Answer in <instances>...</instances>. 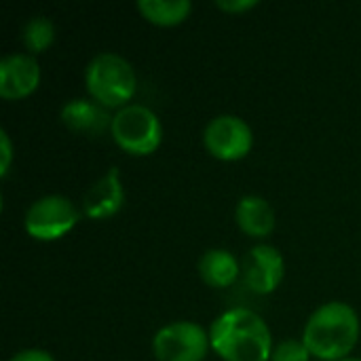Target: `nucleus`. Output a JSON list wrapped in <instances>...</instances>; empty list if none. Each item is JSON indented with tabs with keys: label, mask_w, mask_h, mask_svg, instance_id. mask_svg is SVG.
<instances>
[{
	"label": "nucleus",
	"mask_w": 361,
	"mask_h": 361,
	"mask_svg": "<svg viewBox=\"0 0 361 361\" xmlns=\"http://www.w3.org/2000/svg\"><path fill=\"white\" fill-rule=\"evenodd\" d=\"M343 361H361V360H357V357H349V360H343Z\"/></svg>",
	"instance_id": "20"
},
{
	"label": "nucleus",
	"mask_w": 361,
	"mask_h": 361,
	"mask_svg": "<svg viewBox=\"0 0 361 361\" xmlns=\"http://www.w3.org/2000/svg\"><path fill=\"white\" fill-rule=\"evenodd\" d=\"M235 222L252 239H264L275 231V209L258 195H247L237 203Z\"/></svg>",
	"instance_id": "12"
},
{
	"label": "nucleus",
	"mask_w": 361,
	"mask_h": 361,
	"mask_svg": "<svg viewBox=\"0 0 361 361\" xmlns=\"http://www.w3.org/2000/svg\"><path fill=\"white\" fill-rule=\"evenodd\" d=\"M80 220V209L63 195H44L36 199L23 218L25 233L36 241H57L66 237Z\"/></svg>",
	"instance_id": "5"
},
{
	"label": "nucleus",
	"mask_w": 361,
	"mask_h": 361,
	"mask_svg": "<svg viewBox=\"0 0 361 361\" xmlns=\"http://www.w3.org/2000/svg\"><path fill=\"white\" fill-rule=\"evenodd\" d=\"M241 277L250 292L258 296L273 294L286 277V260L277 247L258 243L245 254L241 262Z\"/></svg>",
	"instance_id": "8"
},
{
	"label": "nucleus",
	"mask_w": 361,
	"mask_h": 361,
	"mask_svg": "<svg viewBox=\"0 0 361 361\" xmlns=\"http://www.w3.org/2000/svg\"><path fill=\"white\" fill-rule=\"evenodd\" d=\"M85 87L93 102L108 110L129 106L137 89L133 66L118 53H97L85 70Z\"/></svg>",
	"instance_id": "3"
},
{
	"label": "nucleus",
	"mask_w": 361,
	"mask_h": 361,
	"mask_svg": "<svg viewBox=\"0 0 361 361\" xmlns=\"http://www.w3.org/2000/svg\"><path fill=\"white\" fill-rule=\"evenodd\" d=\"M8 361H55V357L44 349H23L15 353Z\"/></svg>",
	"instance_id": "19"
},
{
	"label": "nucleus",
	"mask_w": 361,
	"mask_h": 361,
	"mask_svg": "<svg viewBox=\"0 0 361 361\" xmlns=\"http://www.w3.org/2000/svg\"><path fill=\"white\" fill-rule=\"evenodd\" d=\"M311 353L302 341H283L273 349L271 361H309Z\"/></svg>",
	"instance_id": "16"
},
{
	"label": "nucleus",
	"mask_w": 361,
	"mask_h": 361,
	"mask_svg": "<svg viewBox=\"0 0 361 361\" xmlns=\"http://www.w3.org/2000/svg\"><path fill=\"white\" fill-rule=\"evenodd\" d=\"M61 123L78 133H87V135H99L106 129L112 127V118L114 114H110L108 108L99 106L93 99H70L68 104H63L61 108Z\"/></svg>",
	"instance_id": "11"
},
{
	"label": "nucleus",
	"mask_w": 361,
	"mask_h": 361,
	"mask_svg": "<svg viewBox=\"0 0 361 361\" xmlns=\"http://www.w3.org/2000/svg\"><path fill=\"white\" fill-rule=\"evenodd\" d=\"M137 11L148 23L161 27H173L190 17L192 2L190 0H140Z\"/></svg>",
	"instance_id": "14"
},
{
	"label": "nucleus",
	"mask_w": 361,
	"mask_h": 361,
	"mask_svg": "<svg viewBox=\"0 0 361 361\" xmlns=\"http://www.w3.org/2000/svg\"><path fill=\"white\" fill-rule=\"evenodd\" d=\"M199 277L205 286L216 288V290H224L231 288L239 275H241V264L235 258V254H231L224 247H214L207 250L201 258H199Z\"/></svg>",
	"instance_id": "13"
},
{
	"label": "nucleus",
	"mask_w": 361,
	"mask_h": 361,
	"mask_svg": "<svg viewBox=\"0 0 361 361\" xmlns=\"http://www.w3.org/2000/svg\"><path fill=\"white\" fill-rule=\"evenodd\" d=\"M203 146L218 161H241L254 148V131L241 116L220 114L205 125Z\"/></svg>",
	"instance_id": "7"
},
{
	"label": "nucleus",
	"mask_w": 361,
	"mask_h": 361,
	"mask_svg": "<svg viewBox=\"0 0 361 361\" xmlns=\"http://www.w3.org/2000/svg\"><path fill=\"white\" fill-rule=\"evenodd\" d=\"M40 85L38 59L30 53H8L0 59V97L6 102L32 95Z\"/></svg>",
	"instance_id": "9"
},
{
	"label": "nucleus",
	"mask_w": 361,
	"mask_h": 361,
	"mask_svg": "<svg viewBox=\"0 0 361 361\" xmlns=\"http://www.w3.org/2000/svg\"><path fill=\"white\" fill-rule=\"evenodd\" d=\"M209 349V332L197 322H173L152 338L157 361H203Z\"/></svg>",
	"instance_id": "6"
},
{
	"label": "nucleus",
	"mask_w": 361,
	"mask_h": 361,
	"mask_svg": "<svg viewBox=\"0 0 361 361\" xmlns=\"http://www.w3.org/2000/svg\"><path fill=\"white\" fill-rule=\"evenodd\" d=\"M13 142H11V135L0 129V178H6L8 171H11V165H13Z\"/></svg>",
	"instance_id": "17"
},
{
	"label": "nucleus",
	"mask_w": 361,
	"mask_h": 361,
	"mask_svg": "<svg viewBox=\"0 0 361 361\" xmlns=\"http://www.w3.org/2000/svg\"><path fill=\"white\" fill-rule=\"evenodd\" d=\"M209 343L224 361H271L275 349L271 328L250 309H231L216 317Z\"/></svg>",
	"instance_id": "1"
},
{
	"label": "nucleus",
	"mask_w": 361,
	"mask_h": 361,
	"mask_svg": "<svg viewBox=\"0 0 361 361\" xmlns=\"http://www.w3.org/2000/svg\"><path fill=\"white\" fill-rule=\"evenodd\" d=\"M216 6L224 13H231V15H241L245 11H252L258 6V0H218Z\"/></svg>",
	"instance_id": "18"
},
{
	"label": "nucleus",
	"mask_w": 361,
	"mask_h": 361,
	"mask_svg": "<svg viewBox=\"0 0 361 361\" xmlns=\"http://www.w3.org/2000/svg\"><path fill=\"white\" fill-rule=\"evenodd\" d=\"M360 341V315L347 302H326L307 322L302 343L311 357L322 361L349 360Z\"/></svg>",
	"instance_id": "2"
},
{
	"label": "nucleus",
	"mask_w": 361,
	"mask_h": 361,
	"mask_svg": "<svg viewBox=\"0 0 361 361\" xmlns=\"http://www.w3.org/2000/svg\"><path fill=\"white\" fill-rule=\"evenodd\" d=\"M125 188L116 167H110L82 195V212L91 220H108L123 209Z\"/></svg>",
	"instance_id": "10"
},
{
	"label": "nucleus",
	"mask_w": 361,
	"mask_h": 361,
	"mask_svg": "<svg viewBox=\"0 0 361 361\" xmlns=\"http://www.w3.org/2000/svg\"><path fill=\"white\" fill-rule=\"evenodd\" d=\"M110 135L123 152L148 157L163 142V125L148 106L129 104L114 112Z\"/></svg>",
	"instance_id": "4"
},
{
	"label": "nucleus",
	"mask_w": 361,
	"mask_h": 361,
	"mask_svg": "<svg viewBox=\"0 0 361 361\" xmlns=\"http://www.w3.org/2000/svg\"><path fill=\"white\" fill-rule=\"evenodd\" d=\"M21 40H23V47L27 49L30 55H38V53H44L53 40H55V25L49 17L44 15H36V17H30L21 30Z\"/></svg>",
	"instance_id": "15"
}]
</instances>
